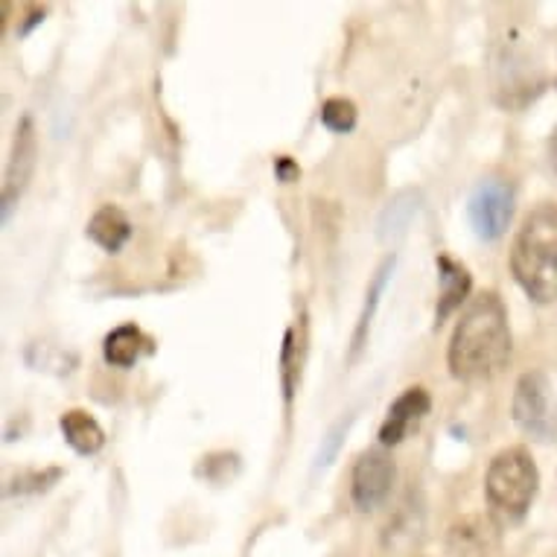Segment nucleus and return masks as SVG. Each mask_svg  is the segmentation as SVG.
Here are the masks:
<instances>
[{"label":"nucleus","mask_w":557,"mask_h":557,"mask_svg":"<svg viewBox=\"0 0 557 557\" xmlns=\"http://www.w3.org/2000/svg\"><path fill=\"white\" fill-rule=\"evenodd\" d=\"M449 371L456 380H491L511 359L508 310L496 293H482L467 307L449 338Z\"/></svg>","instance_id":"1"},{"label":"nucleus","mask_w":557,"mask_h":557,"mask_svg":"<svg viewBox=\"0 0 557 557\" xmlns=\"http://www.w3.org/2000/svg\"><path fill=\"white\" fill-rule=\"evenodd\" d=\"M511 272L529 298L557 301V205L546 201L525 216L513 239Z\"/></svg>","instance_id":"2"},{"label":"nucleus","mask_w":557,"mask_h":557,"mask_svg":"<svg viewBox=\"0 0 557 557\" xmlns=\"http://www.w3.org/2000/svg\"><path fill=\"white\" fill-rule=\"evenodd\" d=\"M540 487V473L525 447H508L496 453L484 475V494L491 511L503 522H517L529 513Z\"/></svg>","instance_id":"3"},{"label":"nucleus","mask_w":557,"mask_h":557,"mask_svg":"<svg viewBox=\"0 0 557 557\" xmlns=\"http://www.w3.org/2000/svg\"><path fill=\"white\" fill-rule=\"evenodd\" d=\"M513 421L525 435L537 441H552L557 435L555 385L543 371H529L520 376L513 392Z\"/></svg>","instance_id":"4"},{"label":"nucleus","mask_w":557,"mask_h":557,"mask_svg":"<svg viewBox=\"0 0 557 557\" xmlns=\"http://www.w3.org/2000/svg\"><path fill=\"white\" fill-rule=\"evenodd\" d=\"M470 222L479 239H499L511 225L513 187L503 178H484L470 196Z\"/></svg>","instance_id":"5"},{"label":"nucleus","mask_w":557,"mask_h":557,"mask_svg":"<svg viewBox=\"0 0 557 557\" xmlns=\"http://www.w3.org/2000/svg\"><path fill=\"white\" fill-rule=\"evenodd\" d=\"M394 461L385 449H368L359 456L350 475V496L359 511H376L394 487Z\"/></svg>","instance_id":"6"},{"label":"nucleus","mask_w":557,"mask_h":557,"mask_svg":"<svg viewBox=\"0 0 557 557\" xmlns=\"http://www.w3.org/2000/svg\"><path fill=\"white\" fill-rule=\"evenodd\" d=\"M430 409L432 397L426 388H421V385L406 388V392L388 406V414H385L383 426H380V444H383V447H397V444L406 438V432L421 421V418L430 414Z\"/></svg>","instance_id":"7"},{"label":"nucleus","mask_w":557,"mask_h":557,"mask_svg":"<svg viewBox=\"0 0 557 557\" xmlns=\"http://www.w3.org/2000/svg\"><path fill=\"white\" fill-rule=\"evenodd\" d=\"M36 132L29 120H21L18 132H15V147H12V158L7 164V182H3V216H10V208L21 196V190L27 187L33 166H36Z\"/></svg>","instance_id":"8"},{"label":"nucleus","mask_w":557,"mask_h":557,"mask_svg":"<svg viewBox=\"0 0 557 557\" xmlns=\"http://www.w3.org/2000/svg\"><path fill=\"white\" fill-rule=\"evenodd\" d=\"M102 354H106L109 366L132 368L135 362L149 357V354H156V342L144 330L135 327V324H123V327L111 330L109 336H106Z\"/></svg>","instance_id":"9"},{"label":"nucleus","mask_w":557,"mask_h":557,"mask_svg":"<svg viewBox=\"0 0 557 557\" xmlns=\"http://www.w3.org/2000/svg\"><path fill=\"white\" fill-rule=\"evenodd\" d=\"M438 277H441V298H438V324L447 319L449 312H456L461 307L470 289H473V277L465 265L449 260V257H438Z\"/></svg>","instance_id":"10"},{"label":"nucleus","mask_w":557,"mask_h":557,"mask_svg":"<svg viewBox=\"0 0 557 557\" xmlns=\"http://www.w3.org/2000/svg\"><path fill=\"white\" fill-rule=\"evenodd\" d=\"M59 426H62L64 441H67L79 456H94V453H100L102 444H106V432H102V426L83 409L64 411Z\"/></svg>","instance_id":"11"},{"label":"nucleus","mask_w":557,"mask_h":557,"mask_svg":"<svg viewBox=\"0 0 557 557\" xmlns=\"http://www.w3.org/2000/svg\"><path fill=\"white\" fill-rule=\"evenodd\" d=\"M88 237H91L97 246L114 255V251H120V248L128 243V237H132V222H128V216L120 211V208L106 205V208H100V211L91 216V222H88Z\"/></svg>","instance_id":"12"},{"label":"nucleus","mask_w":557,"mask_h":557,"mask_svg":"<svg viewBox=\"0 0 557 557\" xmlns=\"http://www.w3.org/2000/svg\"><path fill=\"white\" fill-rule=\"evenodd\" d=\"M491 552V529L482 520H465L449 534L453 557H487Z\"/></svg>","instance_id":"13"},{"label":"nucleus","mask_w":557,"mask_h":557,"mask_svg":"<svg viewBox=\"0 0 557 557\" xmlns=\"http://www.w3.org/2000/svg\"><path fill=\"white\" fill-rule=\"evenodd\" d=\"M321 123L330 132H336V135H347V132H354V126H357V106L345 100V97H330L321 106Z\"/></svg>","instance_id":"14"},{"label":"nucleus","mask_w":557,"mask_h":557,"mask_svg":"<svg viewBox=\"0 0 557 557\" xmlns=\"http://www.w3.org/2000/svg\"><path fill=\"white\" fill-rule=\"evenodd\" d=\"M394 260H385V265L376 272L374 284H371V293H368V304L366 310H362V315H359V327H357V336H354V350L357 347H362V338H366V330L368 324H371V315H374L376 304H380V295H383V286L385 281H388V272H392Z\"/></svg>","instance_id":"15"},{"label":"nucleus","mask_w":557,"mask_h":557,"mask_svg":"<svg viewBox=\"0 0 557 557\" xmlns=\"http://www.w3.org/2000/svg\"><path fill=\"white\" fill-rule=\"evenodd\" d=\"M295 327L286 333L284 342V388H286V400H293L295 392V371H298V362H295Z\"/></svg>","instance_id":"16"},{"label":"nucleus","mask_w":557,"mask_h":557,"mask_svg":"<svg viewBox=\"0 0 557 557\" xmlns=\"http://www.w3.org/2000/svg\"><path fill=\"white\" fill-rule=\"evenodd\" d=\"M274 173H277V178H281V182H293V178H298V173H301V170H298V164H293V161L284 156V158H277Z\"/></svg>","instance_id":"17"},{"label":"nucleus","mask_w":557,"mask_h":557,"mask_svg":"<svg viewBox=\"0 0 557 557\" xmlns=\"http://www.w3.org/2000/svg\"><path fill=\"white\" fill-rule=\"evenodd\" d=\"M548 158H552V166H555L557 173V128L552 132V137H548Z\"/></svg>","instance_id":"18"}]
</instances>
